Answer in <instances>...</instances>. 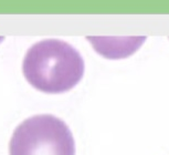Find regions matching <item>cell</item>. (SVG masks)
Wrapping results in <instances>:
<instances>
[{
	"instance_id": "obj_2",
	"label": "cell",
	"mask_w": 169,
	"mask_h": 155,
	"mask_svg": "<svg viewBox=\"0 0 169 155\" xmlns=\"http://www.w3.org/2000/svg\"><path fill=\"white\" fill-rule=\"evenodd\" d=\"M9 155H75V142L65 122L51 114H39L17 126Z\"/></svg>"
},
{
	"instance_id": "obj_1",
	"label": "cell",
	"mask_w": 169,
	"mask_h": 155,
	"mask_svg": "<svg viewBox=\"0 0 169 155\" xmlns=\"http://www.w3.org/2000/svg\"><path fill=\"white\" fill-rule=\"evenodd\" d=\"M84 60L70 43L46 39L34 43L24 56L22 71L34 89L59 94L70 91L84 74Z\"/></svg>"
},
{
	"instance_id": "obj_3",
	"label": "cell",
	"mask_w": 169,
	"mask_h": 155,
	"mask_svg": "<svg viewBox=\"0 0 169 155\" xmlns=\"http://www.w3.org/2000/svg\"><path fill=\"white\" fill-rule=\"evenodd\" d=\"M87 40L94 46L99 54L106 58H123L134 53L145 41V37L132 38H91Z\"/></svg>"
}]
</instances>
